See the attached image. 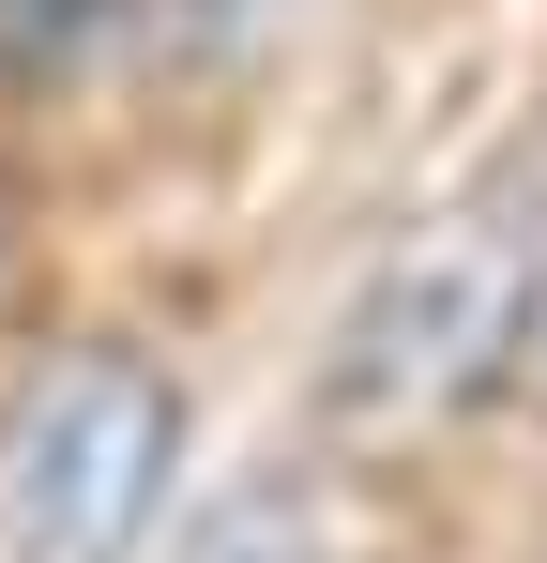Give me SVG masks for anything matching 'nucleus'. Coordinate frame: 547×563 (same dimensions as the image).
Listing matches in <instances>:
<instances>
[{
	"instance_id": "nucleus-3",
	"label": "nucleus",
	"mask_w": 547,
	"mask_h": 563,
	"mask_svg": "<svg viewBox=\"0 0 547 563\" xmlns=\"http://www.w3.org/2000/svg\"><path fill=\"white\" fill-rule=\"evenodd\" d=\"M168 563H320V518H304L289 472H244V487H213V503L182 518Z\"/></svg>"
},
{
	"instance_id": "nucleus-2",
	"label": "nucleus",
	"mask_w": 547,
	"mask_h": 563,
	"mask_svg": "<svg viewBox=\"0 0 547 563\" xmlns=\"http://www.w3.org/2000/svg\"><path fill=\"white\" fill-rule=\"evenodd\" d=\"M182 457V396L153 351L77 335L0 411V563H137Z\"/></svg>"
},
{
	"instance_id": "nucleus-5",
	"label": "nucleus",
	"mask_w": 547,
	"mask_h": 563,
	"mask_svg": "<svg viewBox=\"0 0 547 563\" xmlns=\"http://www.w3.org/2000/svg\"><path fill=\"white\" fill-rule=\"evenodd\" d=\"M517 366H547V289H533V351H517Z\"/></svg>"
},
{
	"instance_id": "nucleus-1",
	"label": "nucleus",
	"mask_w": 547,
	"mask_h": 563,
	"mask_svg": "<svg viewBox=\"0 0 547 563\" xmlns=\"http://www.w3.org/2000/svg\"><path fill=\"white\" fill-rule=\"evenodd\" d=\"M533 244L502 229V213H442V229H411L395 260H365L350 320H335V351H320V411L365 427V442H426L456 427L471 396H502L517 351H533Z\"/></svg>"
},
{
	"instance_id": "nucleus-4",
	"label": "nucleus",
	"mask_w": 547,
	"mask_h": 563,
	"mask_svg": "<svg viewBox=\"0 0 547 563\" xmlns=\"http://www.w3.org/2000/svg\"><path fill=\"white\" fill-rule=\"evenodd\" d=\"M107 31V0H0V77H46Z\"/></svg>"
}]
</instances>
